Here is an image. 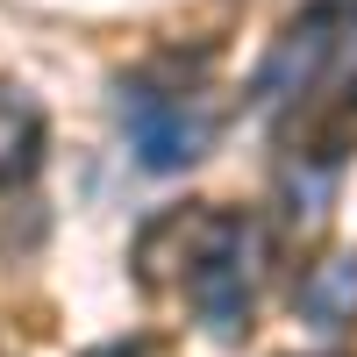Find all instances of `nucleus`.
<instances>
[{"label":"nucleus","instance_id":"f257e3e1","mask_svg":"<svg viewBox=\"0 0 357 357\" xmlns=\"http://www.w3.org/2000/svg\"><path fill=\"white\" fill-rule=\"evenodd\" d=\"M178 236H186V301L222 343H236L257 307V229L243 215H193L178 222Z\"/></svg>","mask_w":357,"mask_h":357},{"label":"nucleus","instance_id":"f03ea898","mask_svg":"<svg viewBox=\"0 0 357 357\" xmlns=\"http://www.w3.org/2000/svg\"><path fill=\"white\" fill-rule=\"evenodd\" d=\"M129 143H136L143 172H186L215 143V114L193 100H172V93H136L129 100Z\"/></svg>","mask_w":357,"mask_h":357},{"label":"nucleus","instance_id":"7ed1b4c3","mask_svg":"<svg viewBox=\"0 0 357 357\" xmlns=\"http://www.w3.org/2000/svg\"><path fill=\"white\" fill-rule=\"evenodd\" d=\"M336 43H343V8H336V0H321V8H307V15L272 43V57H264V72H257V107H279V100H293V93H307V86L321 79V65L336 57Z\"/></svg>","mask_w":357,"mask_h":357},{"label":"nucleus","instance_id":"20e7f679","mask_svg":"<svg viewBox=\"0 0 357 357\" xmlns=\"http://www.w3.org/2000/svg\"><path fill=\"white\" fill-rule=\"evenodd\" d=\"M43 165V107L15 93V86H0V186H15Z\"/></svg>","mask_w":357,"mask_h":357},{"label":"nucleus","instance_id":"39448f33","mask_svg":"<svg viewBox=\"0 0 357 357\" xmlns=\"http://www.w3.org/2000/svg\"><path fill=\"white\" fill-rule=\"evenodd\" d=\"M301 307H307L314 329H343V321L357 314V257H329V264L301 286Z\"/></svg>","mask_w":357,"mask_h":357}]
</instances>
